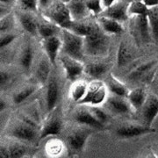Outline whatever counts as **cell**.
<instances>
[{
	"mask_svg": "<svg viewBox=\"0 0 158 158\" xmlns=\"http://www.w3.org/2000/svg\"><path fill=\"white\" fill-rule=\"evenodd\" d=\"M85 46L87 53L91 56H103L107 52V38L97 26H94L90 34L85 36Z\"/></svg>",
	"mask_w": 158,
	"mask_h": 158,
	"instance_id": "cell-1",
	"label": "cell"
},
{
	"mask_svg": "<svg viewBox=\"0 0 158 158\" xmlns=\"http://www.w3.org/2000/svg\"><path fill=\"white\" fill-rule=\"evenodd\" d=\"M106 99V85L101 81H93L88 85L85 97L77 103L78 105H88L98 106Z\"/></svg>",
	"mask_w": 158,
	"mask_h": 158,
	"instance_id": "cell-2",
	"label": "cell"
},
{
	"mask_svg": "<svg viewBox=\"0 0 158 158\" xmlns=\"http://www.w3.org/2000/svg\"><path fill=\"white\" fill-rule=\"evenodd\" d=\"M84 39L82 36L74 34L69 30L63 32L62 49L68 56L81 61L83 58Z\"/></svg>",
	"mask_w": 158,
	"mask_h": 158,
	"instance_id": "cell-3",
	"label": "cell"
},
{
	"mask_svg": "<svg viewBox=\"0 0 158 158\" xmlns=\"http://www.w3.org/2000/svg\"><path fill=\"white\" fill-rule=\"evenodd\" d=\"M48 16L55 23L63 28H68L72 23V16L68 6L63 3H58L50 9Z\"/></svg>",
	"mask_w": 158,
	"mask_h": 158,
	"instance_id": "cell-4",
	"label": "cell"
},
{
	"mask_svg": "<svg viewBox=\"0 0 158 158\" xmlns=\"http://www.w3.org/2000/svg\"><path fill=\"white\" fill-rule=\"evenodd\" d=\"M156 132V129L152 127L148 126H141V125H124L118 127L116 134L118 137L123 139H128V138H134L138 136L153 134Z\"/></svg>",
	"mask_w": 158,
	"mask_h": 158,
	"instance_id": "cell-5",
	"label": "cell"
},
{
	"mask_svg": "<svg viewBox=\"0 0 158 158\" xmlns=\"http://www.w3.org/2000/svg\"><path fill=\"white\" fill-rule=\"evenodd\" d=\"M141 109L145 125L151 127L153 121L158 115V97L154 94L148 95Z\"/></svg>",
	"mask_w": 158,
	"mask_h": 158,
	"instance_id": "cell-6",
	"label": "cell"
},
{
	"mask_svg": "<svg viewBox=\"0 0 158 158\" xmlns=\"http://www.w3.org/2000/svg\"><path fill=\"white\" fill-rule=\"evenodd\" d=\"M106 107L110 112L116 114H127L131 112L132 106L127 99H125L123 97L112 95L106 99Z\"/></svg>",
	"mask_w": 158,
	"mask_h": 158,
	"instance_id": "cell-7",
	"label": "cell"
},
{
	"mask_svg": "<svg viewBox=\"0 0 158 158\" xmlns=\"http://www.w3.org/2000/svg\"><path fill=\"white\" fill-rule=\"evenodd\" d=\"M61 62L65 70L66 77L70 81H75L85 70V67L83 66L80 61L71 58L68 56L62 57Z\"/></svg>",
	"mask_w": 158,
	"mask_h": 158,
	"instance_id": "cell-8",
	"label": "cell"
},
{
	"mask_svg": "<svg viewBox=\"0 0 158 158\" xmlns=\"http://www.w3.org/2000/svg\"><path fill=\"white\" fill-rule=\"evenodd\" d=\"M91 131L87 129H78L72 132L67 138L69 148L75 151H81L90 135Z\"/></svg>",
	"mask_w": 158,
	"mask_h": 158,
	"instance_id": "cell-9",
	"label": "cell"
},
{
	"mask_svg": "<svg viewBox=\"0 0 158 158\" xmlns=\"http://www.w3.org/2000/svg\"><path fill=\"white\" fill-rule=\"evenodd\" d=\"M11 135L18 140L34 141L36 139L37 132H36L34 126H31L26 122L25 124L16 126L11 131Z\"/></svg>",
	"mask_w": 158,
	"mask_h": 158,
	"instance_id": "cell-10",
	"label": "cell"
},
{
	"mask_svg": "<svg viewBox=\"0 0 158 158\" xmlns=\"http://www.w3.org/2000/svg\"><path fill=\"white\" fill-rule=\"evenodd\" d=\"M75 119L79 124L86 125L95 128H102L104 125L98 120L89 108H81L75 113Z\"/></svg>",
	"mask_w": 158,
	"mask_h": 158,
	"instance_id": "cell-11",
	"label": "cell"
},
{
	"mask_svg": "<svg viewBox=\"0 0 158 158\" xmlns=\"http://www.w3.org/2000/svg\"><path fill=\"white\" fill-rule=\"evenodd\" d=\"M61 45H62L61 40L56 35L44 39V41H43L44 49L47 53V56L48 57L49 62L53 64H56L57 55L61 48Z\"/></svg>",
	"mask_w": 158,
	"mask_h": 158,
	"instance_id": "cell-12",
	"label": "cell"
},
{
	"mask_svg": "<svg viewBox=\"0 0 158 158\" xmlns=\"http://www.w3.org/2000/svg\"><path fill=\"white\" fill-rule=\"evenodd\" d=\"M127 7L124 4H113L104 12V16L115 19L117 21H125L127 19Z\"/></svg>",
	"mask_w": 158,
	"mask_h": 158,
	"instance_id": "cell-13",
	"label": "cell"
},
{
	"mask_svg": "<svg viewBox=\"0 0 158 158\" xmlns=\"http://www.w3.org/2000/svg\"><path fill=\"white\" fill-rule=\"evenodd\" d=\"M58 98H59L58 84L55 78L51 79L47 89V108L48 112H51L56 107L58 102Z\"/></svg>",
	"mask_w": 158,
	"mask_h": 158,
	"instance_id": "cell-14",
	"label": "cell"
},
{
	"mask_svg": "<svg viewBox=\"0 0 158 158\" xmlns=\"http://www.w3.org/2000/svg\"><path fill=\"white\" fill-rule=\"evenodd\" d=\"M146 98L147 95L145 90L141 88H136L128 91L127 99L128 100L132 108L135 110H140L146 100Z\"/></svg>",
	"mask_w": 158,
	"mask_h": 158,
	"instance_id": "cell-15",
	"label": "cell"
},
{
	"mask_svg": "<svg viewBox=\"0 0 158 158\" xmlns=\"http://www.w3.org/2000/svg\"><path fill=\"white\" fill-rule=\"evenodd\" d=\"M62 121L59 118H53L49 119L43 127L40 133V139L52 135H58L62 131Z\"/></svg>",
	"mask_w": 158,
	"mask_h": 158,
	"instance_id": "cell-16",
	"label": "cell"
},
{
	"mask_svg": "<svg viewBox=\"0 0 158 158\" xmlns=\"http://www.w3.org/2000/svg\"><path fill=\"white\" fill-rule=\"evenodd\" d=\"M136 25L139 29L142 40L146 43H148L151 40V30L148 23L147 14L140 15L136 18Z\"/></svg>",
	"mask_w": 158,
	"mask_h": 158,
	"instance_id": "cell-17",
	"label": "cell"
},
{
	"mask_svg": "<svg viewBox=\"0 0 158 158\" xmlns=\"http://www.w3.org/2000/svg\"><path fill=\"white\" fill-rule=\"evenodd\" d=\"M69 9L70 11L71 16H73L75 19L85 17L88 11L86 0H71L69 2Z\"/></svg>",
	"mask_w": 158,
	"mask_h": 158,
	"instance_id": "cell-18",
	"label": "cell"
},
{
	"mask_svg": "<svg viewBox=\"0 0 158 158\" xmlns=\"http://www.w3.org/2000/svg\"><path fill=\"white\" fill-rule=\"evenodd\" d=\"M106 86H107L108 90L111 91L112 94L119 97H123V98H127V93L129 91L121 82H119L118 79L113 77V76L108 79Z\"/></svg>",
	"mask_w": 158,
	"mask_h": 158,
	"instance_id": "cell-19",
	"label": "cell"
},
{
	"mask_svg": "<svg viewBox=\"0 0 158 158\" xmlns=\"http://www.w3.org/2000/svg\"><path fill=\"white\" fill-rule=\"evenodd\" d=\"M148 19L154 40L158 42V6L149 7L148 10Z\"/></svg>",
	"mask_w": 158,
	"mask_h": 158,
	"instance_id": "cell-20",
	"label": "cell"
},
{
	"mask_svg": "<svg viewBox=\"0 0 158 158\" xmlns=\"http://www.w3.org/2000/svg\"><path fill=\"white\" fill-rule=\"evenodd\" d=\"M99 21L101 23L103 29L107 33L118 34L123 31V28H122V27L119 24V22L115 20V19H111V18L103 16V17L99 19Z\"/></svg>",
	"mask_w": 158,
	"mask_h": 158,
	"instance_id": "cell-21",
	"label": "cell"
},
{
	"mask_svg": "<svg viewBox=\"0 0 158 158\" xmlns=\"http://www.w3.org/2000/svg\"><path fill=\"white\" fill-rule=\"evenodd\" d=\"M88 88V84L85 81H77L70 89V98L73 101L78 103L85 97Z\"/></svg>",
	"mask_w": 158,
	"mask_h": 158,
	"instance_id": "cell-22",
	"label": "cell"
},
{
	"mask_svg": "<svg viewBox=\"0 0 158 158\" xmlns=\"http://www.w3.org/2000/svg\"><path fill=\"white\" fill-rule=\"evenodd\" d=\"M108 66L102 62H94L89 64L85 69V71L94 78H99L107 72Z\"/></svg>",
	"mask_w": 158,
	"mask_h": 158,
	"instance_id": "cell-23",
	"label": "cell"
},
{
	"mask_svg": "<svg viewBox=\"0 0 158 158\" xmlns=\"http://www.w3.org/2000/svg\"><path fill=\"white\" fill-rule=\"evenodd\" d=\"M133 59V54L127 48V46L122 41L118 49V54H117V62H118V67H123L127 65Z\"/></svg>",
	"mask_w": 158,
	"mask_h": 158,
	"instance_id": "cell-24",
	"label": "cell"
},
{
	"mask_svg": "<svg viewBox=\"0 0 158 158\" xmlns=\"http://www.w3.org/2000/svg\"><path fill=\"white\" fill-rule=\"evenodd\" d=\"M64 148V145L61 140L58 139H53L47 142L45 146V149L47 154L49 156H59L62 155Z\"/></svg>",
	"mask_w": 158,
	"mask_h": 158,
	"instance_id": "cell-25",
	"label": "cell"
},
{
	"mask_svg": "<svg viewBox=\"0 0 158 158\" xmlns=\"http://www.w3.org/2000/svg\"><path fill=\"white\" fill-rule=\"evenodd\" d=\"M50 73V66L48 61L42 60L38 65V68L36 69V78L40 84H45L46 81L48 78V76Z\"/></svg>",
	"mask_w": 158,
	"mask_h": 158,
	"instance_id": "cell-26",
	"label": "cell"
},
{
	"mask_svg": "<svg viewBox=\"0 0 158 158\" xmlns=\"http://www.w3.org/2000/svg\"><path fill=\"white\" fill-rule=\"evenodd\" d=\"M20 23L23 28L32 34H36L38 32V26L34 18L27 14H23L20 16Z\"/></svg>",
	"mask_w": 158,
	"mask_h": 158,
	"instance_id": "cell-27",
	"label": "cell"
},
{
	"mask_svg": "<svg viewBox=\"0 0 158 158\" xmlns=\"http://www.w3.org/2000/svg\"><path fill=\"white\" fill-rule=\"evenodd\" d=\"M94 27V25H86V24H76V23H71L67 30L71 31L74 34L80 35V36H84L85 37L86 35L90 34V31L92 30Z\"/></svg>",
	"mask_w": 158,
	"mask_h": 158,
	"instance_id": "cell-28",
	"label": "cell"
},
{
	"mask_svg": "<svg viewBox=\"0 0 158 158\" xmlns=\"http://www.w3.org/2000/svg\"><path fill=\"white\" fill-rule=\"evenodd\" d=\"M33 59H34V51L31 47H27L25 50L23 51L22 56L20 58V64L24 69L29 70L32 63H33Z\"/></svg>",
	"mask_w": 158,
	"mask_h": 158,
	"instance_id": "cell-29",
	"label": "cell"
},
{
	"mask_svg": "<svg viewBox=\"0 0 158 158\" xmlns=\"http://www.w3.org/2000/svg\"><path fill=\"white\" fill-rule=\"evenodd\" d=\"M148 7L143 2H134L127 7V13L136 16L147 14Z\"/></svg>",
	"mask_w": 158,
	"mask_h": 158,
	"instance_id": "cell-30",
	"label": "cell"
},
{
	"mask_svg": "<svg viewBox=\"0 0 158 158\" xmlns=\"http://www.w3.org/2000/svg\"><path fill=\"white\" fill-rule=\"evenodd\" d=\"M35 90H36V88L34 87V86L27 87V88H25L23 90H19V92L14 94V96H13V102L15 104H17V105L22 103L25 100H27L31 95H33L35 92Z\"/></svg>",
	"mask_w": 158,
	"mask_h": 158,
	"instance_id": "cell-31",
	"label": "cell"
},
{
	"mask_svg": "<svg viewBox=\"0 0 158 158\" xmlns=\"http://www.w3.org/2000/svg\"><path fill=\"white\" fill-rule=\"evenodd\" d=\"M155 64H156V62H155V61L141 64L140 66H138V67L131 73V75H130L131 78L137 79L139 78V77H142L144 74H146L147 72H148V71L153 68V66H154Z\"/></svg>",
	"mask_w": 158,
	"mask_h": 158,
	"instance_id": "cell-32",
	"label": "cell"
},
{
	"mask_svg": "<svg viewBox=\"0 0 158 158\" xmlns=\"http://www.w3.org/2000/svg\"><path fill=\"white\" fill-rule=\"evenodd\" d=\"M9 148L10 158H19L23 157L27 154V148L20 144H14L11 145Z\"/></svg>",
	"mask_w": 158,
	"mask_h": 158,
	"instance_id": "cell-33",
	"label": "cell"
},
{
	"mask_svg": "<svg viewBox=\"0 0 158 158\" xmlns=\"http://www.w3.org/2000/svg\"><path fill=\"white\" fill-rule=\"evenodd\" d=\"M38 32L45 39L56 35L57 33V27L51 25H40L38 28Z\"/></svg>",
	"mask_w": 158,
	"mask_h": 158,
	"instance_id": "cell-34",
	"label": "cell"
},
{
	"mask_svg": "<svg viewBox=\"0 0 158 158\" xmlns=\"http://www.w3.org/2000/svg\"><path fill=\"white\" fill-rule=\"evenodd\" d=\"M90 111L92 113V114L98 118V120L99 122H101L102 124L105 125L109 119V116L106 113V112H105L103 109L98 107V106H90Z\"/></svg>",
	"mask_w": 158,
	"mask_h": 158,
	"instance_id": "cell-35",
	"label": "cell"
},
{
	"mask_svg": "<svg viewBox=\"0 0 158 158\" xmlns=\"http://www.w3.org/2000/svg\"><path fill=\"white\" fill-rule=\"evenodd\" d=\"M86 6L88 10L91 11L94 14H99L102 11L101 0H86Z\"/></svg>",
	"mask_w": 158,
	"mask_h": 158,
	"instance_id": "cell-36",
	"label": "cell"
},
{
	"mask_svg": "<svg viewBox=\"0 0 158 158\" xmlns=\"http://www.w3.org/2000/svg\"><path fill=\"white\" fill-rule=\"evenodd\" d=\"M20 5L24 9L29 11H37L38 0H20Z\"/></svg>",
	"mask_w": 158,
	"mask_h": 158,
	"instance_id": "cell-37",
	"label": "cell"
},
{
	"mask_svg": "<svg viewBox=\"0 0 158 158\" xmlns=\"http://www.w3.org/2000/svg\"><path fill=\"white\" fill-rule=\"evenodd\" d=\"M16 36L14 34H7L4 37H1V40H0V47L1 48H5L6 46H8L9 44H11V42L15 40Z\"/></svg>",
	"mask_w": 158,
	"mask_h": 158,
	"instance_id": "cell-38",
	"label": "cell"
},
{
	"mask_svg": "<svg viewBox=\"0 0 158 158\" xmlns=\"http://www.w3.org/2000/svg\"><path fill=\"white\" fill-rule=\"evenodd\" d=\"M9 81H10V75L6 71L1 70L0 71V85H1V87L6 86L7 84L9 83Z\"/></svg>",
	"mask_w": 158,
	"mask_h": 158,
	"instance_id": "cell-39",
	"label": "cell"
},
{
	"mask_svg": "<svg viewBox=\"0 0 158 158\" xmlns=\"http://www.w3.org/2000/svg\"><path fill=\"white\" fill-rule=\"evenodd\" d=\"M10 27H11V21H10L9 19H4L1 20V25H0L1 32H5Z\"/></svg>",
	"mask_w": 158,
	"mask_h": 158,
	"instance_id": "cell-40",
	"label": "cell"
},
{
	"mask_svg": "<svg viewBox=\"0 0 158 158\" xmlns=\"http://www.w3.org/2000/svg\"><path fill=\"white\" fill-rule=\"evenodd\" d=\"M0 157L1 158H10L9 148L6 146L0 147Z\"/></svg>",
	"mask_w": 158,
	"mask_h": 158,
	"instance_id": "cell-41",
	"label": "cell"
},
{
	"mask_svg": "<svg viewBox=\"0 0 158 158\" xmlns=\"http://www.w3.org/2000/svg\"><path fill=\"white\" fill-rule=\"evenodd\" d=\"M143 3L149 8L152 6H158V0H144Z\"/></svg>",
	"mask_w": 158,
	"mask_h": 158,
	"instance_id": "cell-42",
	"label": "cell"
},
{
	"mask_svg": "<svg viewBox=\"0 0 158 158\" xmlns=\"http://www.w3.org/2000/svg\"><path fill=\"white\" fill-rule=\"evenodd\" d=\"M116 0H102V5L105 6L106 8H108L110 6H112L115 3Z\"/></svg>",
	"mask_w": 158,
	"mask_h": 158,
	"instance_id": "cell-43",
	"label": "cell"
},
{
	"mask_svg": "<svg viewBox=\"0 0 158 158\" xmlns=\"http://www.w3.org/2000/svg\"><path fill=\"white\" fill-rule=\"evenodd\" d=\"M6 108V103L5 100H3V99H1L0 100V111L2 112L3 110H5Z\"/></svg>",
	"mask_w": 158,
	"mask_h": 158,
	"instance_id": "cell-44",
	"label": "cell"
},
{
	"mask_svg": "<svg viewBox=\"0 0 158 158\" xmlns=\"http://www.w3.org/2000/svg\"><path fill=\"white\" fill-rule=\"evenodd\" d=\"M48 2H49V0H39L40 5L42 6V7H44V6H47Z\"/></svg>",
	"mask_w": 158,
	"mask_h": 158,
	"instance_id": "cell-45",
	"label": "cell"
},
{
	"mask_svg": "<svg viewBox=\"0 0 158 158\" xmlns=\"http://www.w3.org/2000/svg\"><path fill=\"white\" fill-rule=\"evenodd\" d=\"M11 0H1V2L2 3H4V4H8V3H11Z\"/></svg>",
	"mask_w": 158,
	"mask_h": 158,
	"instance_id": "cell-46",
	"label": "cell"
},
{
	"mask_svg": "<svg viewBox=\"0 0 158 158\" xmlns=\"http://www.w3.org/2000/svg\"><path fill=\"white\" fill-rule=\"evenodd\" d=\"M62 1L63 2V3H69L71 0H62Z\"/></svg>",
	"mask_w": 158,
	"mask_h": 158,
	"instance_id": "cell-47",
	"label": "cell"
}]
</instances>
